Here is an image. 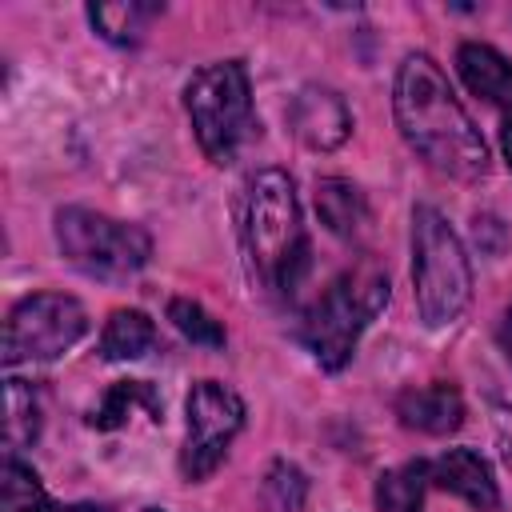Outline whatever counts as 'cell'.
I'll list each match as a JSON object with an SVG mask.
<instances>
[{"mask_svg":"<svg viewBox=\"0 0 512 512\" xmlns=\"http://www.w3.org/2000/svg\"><path fill=\"white\" fill-rule=\"evenodd\" d=\"M392 108L408 148L420 152L436 172L452 180H480L488 172V148L432 56H404L392 88Z\"/></svg>","mask_w":512,"mask_h":512,"instance_id":"6da1fadb","label":"cell"},{"mask_svg":"<svg viewBox=\"0 0 512 512\" xmlns=\"http://www.w3.org/2000/svg\"><path fill=\"white\" fill-rule=\"evenodd\" d=\"M240 240L252 280L268 296H292L308 272V236L300 224L296 188L280 168H264L248 180Z\"/></svg>","mask_w":512,"mask_h":512,"instance_id":"7a4b0ae2","label":"cell"},{"mask_svg":"<svg viewBox=\"0 0 512 512\" xmlns=\"http://www.w3.org/2000/svg\"><path fill=\"white\" fill-rule=\"evenodd\" d=\"M388 304V276L376 264H356L340 272L304 312L300 340L308 344L312 360L328 372L344 368L356 352L360 332L384 312Z\"/></svg>","mask_w":512,"mask_h":512,"instance_id":"3957f363","label":"cell"},{"mask_svg":"<svg viewBox=\"0 0 512 512\" xmlns=\"http://www.w3.org/2000/svg\"><path fill=\"white\" fill-rule=\"evenodd\" d=\"M412 288L428 328L452 324L472 300V264L448 220L420 204L412 212Z\"/></svg>","mask_w":512,"mask_h":512,"instance_id":"277c9868","label":"cell"},{"mask_svg":"<svg viewBox=\"0 0 512 512\" xmlns=\"http://www.w3.org/2000/svg\"><path fill=\"white\" fill-rule=\"evenodd\" d=\"M184 108L212 164H228L252 132V84L240 60H220L184 84Z\"/></svg>","mask_w":512,"mask_h":512,"instance_id":"5b68a950","label":"cell"},{"mask_svg":"<svg viewBox=\"0 0 512 512\" xmlns=\"http://www.w3.org/2000/svg\"><path fill=\"white\" fill-rule=\"evenodd\" d=\"M56 244L80 272L100 280H124L152 256V236L140 224H124L92 208H60Z\"/></svg>","mask_w":512,"mask_h":512,"instance_id":"8992f818","label":"cell"},{"mask_svg":"<svg viewBox=\"0 0 512 512\" xmlns=\"http://www.w3.org/2000/svg\"><path fill=\"white\" fill-rule=\"evenodd\" d=\"M88 332V312L76 296L64 292H36L8 312L4 324V364L24 360H52L68 352Z\"/></svg>","mask_w":512,"mask_h":512,"instance_id":"52a82bcc","label":"cell"},{"mask_svg":"<svg viewBox=\"0 0 512 512\" xmlns=\"http://www.w3.org/2000/svg\"><path fill=\"white\" fill-rule=\"evenodd\" d=\"M244 428V400L216 380H200L188 392V440L180 452V468L188 480H204L224 460L228 444Z\"/></svg>","mask_w":512,"mask_h":512,"instance_id":"ba28073f","label":"cell"},{"mask_svg":"<svg viewBox=\"0 0 512 512\" xmlns=\"http://www.w3.org/2000/svg\"><path fill=\"white\" fill-rule=\"evenodd\" d=\"M288 124H292V132H296L308 148L332 152V148H340V144L348 140V132H352V112H348V104H344L332 88L304 84V88L292 96V104H288Z\"/></svg>","mask_w":512,"mask_h":512,"instance_id":"9c48e42d","label":"cell"},{"mask_svg":"<svg viewBox=\"0 0 512 512\" xmlns=\"http://www.w3.org/2000/svg\"><path fill=\"white\" fill-rule=\"evenodd\" d=\"M428 476H432V484H440L444 492L460 496L476 512H492L500 504L496 476H492L488 460L480 452H472V448H448V452H440L436 460H428Z\"/></svg>","mask_w":512,"mask_h":512,"instance_id":"30bf717a","label":"cell"},{"mask_svg":"<svg viewBox=\"0 0 512 512\" xmlns=\"http://www.w3.org/2000/svg\"><path fill=\"white\" fill-rule=\"evenodd\" d=\"M396 416L404 428L448 436L464 424V400L452 384H428V388H404L396 396Z\"/></svg>","mask_w":512,"mask_h":512,"instance_id":"8fae6325","label":"cell"},{"mask_svg":"<svg viewBox=\"0 0 512 512\" xmlns=\"http://www.w3.org/2000/svg\"><path fill=\"white\" fill-rule=\"evenodd\" d=\"M316 212H320L324 228L340 240H356L372 220L360 188L352 180H340V176H328L316 184Z\"/></svg>","mask_w":512,"mask_h":512,"instance_id":"7c38bea8","label":"cell"},{"mask_svg":"<svg viewBox=\"0 0 512 512\" xmlns=\"http://www.w3.org/2000/svg\"><path fill=\"white\" fill-rule=\"evenodd\" d=\"M0 512H108V508H100V504H56L40 488V476L8 452L4 456V480H0Z\"/></svg>","mask_w":512,"mask_h":512,"instance_id":"4fadbf2b","label":"cell"},{"mask_svg":"<svg viewBox=\"0 0 512 512\" xmlns=\"http://www.w3.org/2000/svg\"><path fill=\"white\" fill-rule=\"evenodd\" d=\"M464 84L488 104H512V64L488 44H460L456 52Z\"/></svg>","mask_w":512,"mask_h":512,"instance_id":"5bb4252c","label":"cell"},{"mask_svg":"<svg viewBox=\"0 0 512 512\" xmlns=\"http://www.w3.org/2000/svg\"><path fill=\"white\" fill-rule=\"evenodd\" d=\"M160 408L164 404H160V396H156L152 384H144V380H120V384H112L104 392V400L88 416V424L100 428V432H112V428H124L132 412H144L148 420H160Z\"/></svg>","mask_w":512,"mask_h":512,"instance_id":"9a60e30c","label":"cell"},{"mask_svg":"<svg viewBox=\"0 0 512 512\" xmlns=\"http://www.w3.org/2000/svg\"><path fill=\"white\" fill-rule=\"evenodd\" d=\"M160 12H164L160 4L120 0V4H92V8H88V20H92V28H96L104 40L132 48V44H140V40H144L148 24H152Z\"/></svg>","mask_w":512,"mask_h":512,"instance_id":"2e32d148","label":"cell"},{"mask_svg":"<svg viewBox=\"0 0 512 512\" xmlns=\"http://www.w3.org/2000/svg\"><path fill=\"white\" fill-rule=\"evenodd\" d=\"M156 344V324L136 312V308H120L108 316L104 332H100V356L104 360H136Z\"/></svg>","mask_w":512,"mask_h":512,"instance_id":"e0dca14e","label":"cell"},{"mask_svg":"<svg viewBox=\"0 0 512 512\" xmlns=\"http://www.w3.org/2000/svg\"><path fill=\"white\" fill-rule=\"evenodd\" d=\"M36 436H40V400H36V388L12 376L4 384V444L16 456V448L32 444Z\"/></svg>","mask_w":512,"mask_h":512,"instance_id":"ac0fdd59","label":"cell"},{"mask_svg":"<svg viewBox=\"0 0 512 512\" xmlns=\"http://www.w3.org/2000/svg\"><path fill=\"white\" fill-rule=\"evenodd\" d=\"M428 484H432L428 460L400 464V468H392V472L380 476V484H376V504H380V512H416V508L424 504Z\"/></svg>","mask_w":512,"mask_h":512,"instance_id":"d6986e66","label":"cell"},{"mask_svg":"<svg viewBox=\"0 0 512 512\" xmlns=\"http://www.w3.org/2000/svg\"><path fill=\"white\" fill-rule=\"evenodd\" d=\"M304 496H308V480L296 464L288 460H276L264 476V500L272 512H300L304 508Z\"/></svg>","mask_w":512,"mask_h":512,"instance_id":"ffe728a7","label":"cell"},{"mask_svg":"<svg viewBox=\"0 0 512 512\" xmlns=\"http://www.w3.org/2000/svg\"><path fill=\"white\" fill-rule=\"evenodd\" d=\"M168 320H172L192 344L224 348V328H220V320H212L196 300H172V304H168Z\"/></svg>","mask_w":512,"mask_h":512,"instance_id":"44dd1931","label":"cell"},{"mask_svg":"<svg viewBox=\"0 0 512 512\" xmlns=\"http://www.w3.org/2000/svg\"><path fill=\"white\" fill-rule=\"evenodd\" d=\"M500 144H504V156H508V168H512V112L500 124Z\"/></svg>","mask_w":512,"mask_h":512,"instance_id":"7402d4cb","label":"cell"},{"mask_svg":"<svg viewBox=\"0 0 512 512\" xmlns=\"http://www.w3.org/2000/svg\"><path fill=\"white\" fill-rule=\"evenodd\" d=\"M500 344H504V352H508V360H512V308L504 312V324H500Z\"/></svg>","mask_w":512,"mask_h":512,"instance_id":"603a6c76","label":"cell"},{"mask_svg":"<svg viewBox=\"0 0 512 512\" xmlns=\"http://www.w3.org/2000/svg\"><path fill=\"white\" fill-rule=\"evenodd\" d=\"M144 512H164V508H144Z\"/></svg>","mask_w":512,"mask_h":512,"instance_id":"cb8c5ba5","label":"cell"}]
</instances>
